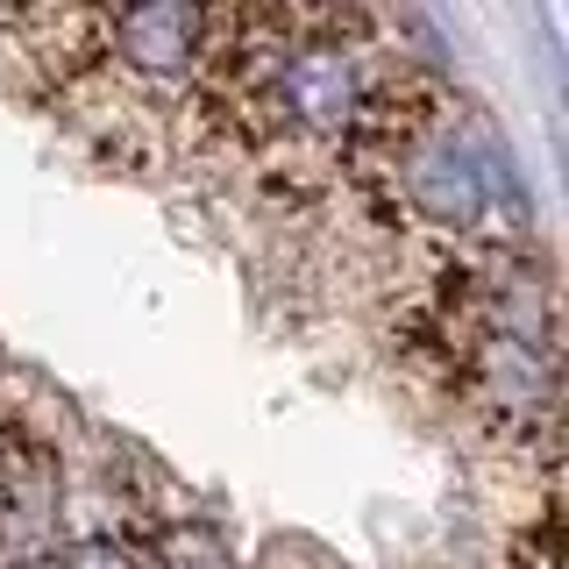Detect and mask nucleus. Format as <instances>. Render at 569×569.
Masks as SVG:
<instances>
[{
	"mask_svg": "<svg viewBox=\"0 0 569 569\" xmlns=\"http://www.w3.org/2000/svg\"><path fill=\"white\" fill-rule=\"evenodd\" d=\"M207 22L213 14H200V8L157 0V8H121V14H107V22H93V29L129 71H142V79H171V71H186L207 50Z\"/></svg>",
	"mask_w": 569,
	"mask_h": 569,
	"instance_id": "f03ea898",
	"label": "nucleus"
},
{
	"mask_svg": "<svg viewBox=\"0 0 569 569\" xmlns=\"http://www.w3.org/2000/svg\"><path fill=\"white\" fill-rule=\"evenodd\" d=\"M263 93H271V107L292 129H313V136L363 129V107H370V86L342 43H284Z\"/></svg>",
	"mask_w": 569,
	"mask_h": 569,
	"instance_id": "f257e3e1",
	"label": "nucleus"
},
{
	"mask_svg": "<svg viewBox=\"0 0 569 569\" xmlns=\"http://www.w3.org/2000/svg\"><path fill=\"white\" fill-rule=\"evenodd\" d=\"M157 569H236V556L207 520H178L157 533Z\"/></svg>",
	"mask_w": 569,
	"mask_h": 569,
	"instance_id": "7ed1b4c3",
	"label": "nucleus"
},
{
	"mask_svg": "<svg viewBox=\"0 0 569 569\" xmlns=\"http://www.w3.org/2000/svg\"><path fill=\"white\" fill-rule=\"evenodd\" d=\"M64 569H136V556L121 541H107V533H93V541H71L64 548Z\"/></svg>",
	"mask_w": 569,
	"mask_h": 569,
	"instance_id": "20e7f679",
	"label": "nucleus"
}]
</instances>
